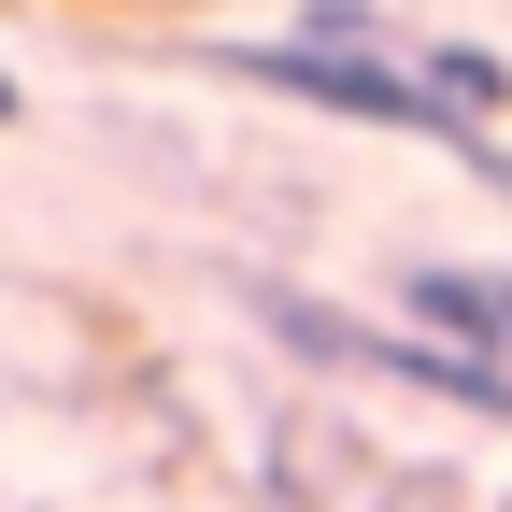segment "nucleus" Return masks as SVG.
Returning a JSON list of instances; mask_svg holds the SVG:
<instances>
[{
    "label": "nucleus",
    "mask_w": 512,
    "mask_h": 512,
    "mask_svg": "<svg viewBox=\"0 0 512 512\" xmlns=\"http://www.w3.org/2000/svg\"><path fill=\"white\" fill-rule=\"evenodd\" d=\"M200 72L256 86V100H299V114H342V128H399V143H441L456 171H484L512 200V143L441 114V86L413 72V43L370 15V0H313L299 29H256V43H200Z\"/></svg>",
    "instance_id": "obj_1"
},
{
    "label": "nucleus",
    "mask_w": 512,
    "mask_h": 512,
    "mask_svg": "<svg viewBox=\"0 0 512 512\" xmlns=\"http://www.w3.org/2000/svg\"><path fill=\"white\" fill-rule=\"evenodd\" d=\"M399 313H413V342H441V356H470V370L512 384V271H484V256H413Z\"/></svg>",
    "instance_id": "obj_2"
},
{
    "label": "nucleus",
    "mask_w": 512,
    "mask_h": 512,
    "mask_svg": "<svg viewBox=\"0 0 512 512\" xmlns=\"http://www.w3.org/2000/svg\"><path fill=\"white\" fill-rule=\"evenodd\" d=\"M413 72L441 86V114H456V128H484V143H498V114H512V57H498V43H413Z\"/></svg>",
    "instance_id": "obj_3"
},
{
    "label": "nucleus",
    "mask_w": 512,
    "mask_h": 512,
    "mask_svg": "<svg viewBox=\"0 0 512 512\" xmlns=\"http://www.w3.org/2000/svg\"><path fill=\"white\" fill-rule=\"evenodd\" d=\"M0 128H15V72H0Z\"/></svg>",
    "instance_id": "obj_4"
}]
</instances>
